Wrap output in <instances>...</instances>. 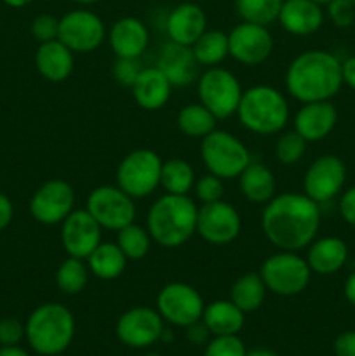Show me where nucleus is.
I'll list each match as a JSON object with an SVG mask.
<instances>
[{
	"label": "nucleus",
	"instance_id": "obj_15",
	"mask_svg": "<svg viewBox=\"0 0 355 356\" xmlns=\"http://www.w3.org/2000/svg\"><path fill=\"white\" fill-rule=\"evenodd\" d=\"M75 205V191L65 179H49L30 198V214L38 225H61Z\"/></svg>",
	"mask_w": 355,
	"mask_h": 356
},
{
	"label": "nucleus",
	"instance_id": "obj_25",
	"mask_svg": "<svg viewBox=\"0 0 355 356\" xmlns=\"http://www.w3.org/2000/svg\"><path fill=\"white\" fill-rule=\"evenodd\" d=\"M306 263H308L312 273L322 275H334L345 268L348 261V245L345 240L338 236H322L315 238L308 245L306 252Z\"/></svg>",
	"mask_w": 355,
	"mask_h": 356
},
{
	"label": "nucleus",
	"instance_id": "obj_44",
	"mask_svg": "<svg viewBox=\"0 0 355 356\" xmlns=\"http://www.w3.org/2000/svg\"><path fill=\"white\" fill-rule=\"evenodd\" d=\"M338 211H340L341 219H343L347 225L354 226L355 228V186H350L348 190L341 191Z\"/></svg>",
	"mask_w": 355,
	"mask_h": 356
},
{
	"label": "nucleus",
	"instance_id": "obj_27",
	"mask_svg": "<svg viewBox=\"0 0 355 356\" xmlns=\"http://www.w3.org/2000/svg\"><path fill=\"white\" fill-rule=\"evenodd\" d=\"M200 322L212 336H239L246 323V313L230 299H218L205 306Z\"/></svg>",
	"mask_w": 355,
	"mask_h": 356
},
{
	"label": "nucleus",
	"instance_id": "obj_9",
	"mask_svg": "<svg viewBox=\"0 0 355 356\" xmlns=\"http://www.w3.org/2000/svg\"><path fill=\"white\" fill-rule=\"evenodd\" d=\"M242 92L239 79L221 66L207 68L197 79L198 103L204 104L218 120L237 113Z\"/></svg>",
	"mask_w": 355,
	"mask_h": 356
},
{
	"label": "nucleus",
	"instance_id": "obj_20",
	"mask_svg": "<svg viewBox=\"0 0 355 356\" xmlns=\"http://www.w3.org/2000/svg\"><path fill=\"white\" fill-rule=\"evenodd\" d=\"M338 110L331 101L303 103L294 115V131L306 143H319L334 131Z\"/></svg>",
	"mask_w": 355,
	"mask_h": 356
},
{
	"label": "nucleus",
	"instance_id": "obj_28",
	"mask_svg": "<svg viewBox=\"0 0 355 356\" xmlns=\"http://www.w3.org/2000/svg\"><path fill=\"white\" fill-rule=\"evenodd\" d=\"M239 190L246 200L265 205L277 195V179L270 167L251 160L239 176Z\"/></svg>",
	"mask_w": 355,
	"mask_h": 356
},
{
	"label": "nucleus",
	"instance_id": "obj_52",
	"mask_svg": "<svg viewBox=\"0 0 355 356\" xmlns=\"http://www.w3.org/2000/svg\"><path fill=\"white\" fill-rule=\"evenodd\" d=\"M246 356H277V355L270 350H261V348H258V350L247 351Z\"/></svg>",
	"mask_w": 355,
	"mask_h": 356
},
{
	"label": "nucleus",
	"instance_id": "obj_21",
	"mask_svg": "<svg viewBox=\"0 0 355 356\" xmlns=\"http://www.w3.org/2000/svg\"><path fill=\"white\" fill-rule=\"evenodd\" d=\"M277 21L289 35L308 37L322 28L324 10L313 0H284Z\"/></svg>",
	"mask_w": 355,
	"mask_h": 356
},
{
	"label": "nucleus",
	"instance_id": "obj_40",
	"mask_svg": "<svg viewBox=\"0 0 355 356\" xmlns=\"http://www.w3.org/2000/svg\"><path fill=\"white\" fill-rule=\"evenodd\" d=\"M31 37L38 42V44H45V42L56 40L59 35V19L52 14H40L31 21Z\"/></svg>",
	"mask_w": 355,
	"mask_h": 356
},
{
	"label": "nucleus",
	"instance_id": "obj_29",
	"mask_svg": "<svg viewBox=\"0 0 355 356\" xmlns=\"http://www.w3.org/2000/svg\"><path fill=\"white\" fill-rule=\"evenodd\" d=\"M90 273L100 280H117L122 277L127 266V257L120 250L117 243L101 242L86 259Z\"/></svg>",
	"mask_w": 355,
	"mask_h": 356
},
{
	"label": "nucleus",
	"instance_id": "obj_7",
	"mask_svg": "<svg viewBox=\"0 0 355 356\" xmlns=\"http://www.w3.org/2000/svg\"><path fill=\"white\" fill-rule=\"evenodd\" d=\"M260 275L268 292L281 298H292L308 287L312 270L298 252L277 250L263 261Z\"/></svg>",
	"mask_w": 355,
	"mask_h": 356
},
{
	"label": "nucleus",
	"instance_id": "obj_43",
	"mask_svg": "<svg viewBox=\"0 0 355 356\" xmlns=\"http://www.w3.org/2000/svg\"><path fill=\"white\" fill-rule=\"evenodd\" d=\"M24 339V323L17 318L0 320V346H16Z\"/></svg>",
	"mask_w": 355,
	"mask_h": 356
},
{
	"label": "nucleus",
	"instance_id": "obj_55",
	"mask_svg": "<svg viewBox=\"0 0 355 356\" xmlns=\"http://www.w3.org/2000/svg\"><path fill=\"white\" fill-rule=\"evenodd\" d=\"M145 356H164V355H160V353H146Z\"/></svg>",
	"mask_w": 355,
	"mask_h": 356
},
{
	"label": "nucleus",
	"instance_id": "obj_42",
	"mask_svg": "<svg viewBox=\"0 0 355 356\" xmlns=\"http://www.w3.org/2000/svg\"><path fill=\"white\" fill-rule=\"evenodd\" d=\"M327 16L338 28H348L355 24L354 0H333L327 3Z\"/></svg>",
	"mask_w": 355,
	"mask_h": 356
},
{
	"label": "nucleus",
	"instance_id": "obj_3",
	"mask_svg": "<svg viewBox=\"0 0 355 356\" xmlns=\"http://www.w3.org/2000/svg\"><path fill=\"white\" fill-rule=\"evenodd\" d=\"M198 207L188 195L166 193L157 198L146 214V229L157 245L178 249L197 232Z\"/></svg>",
	"mask_w": 355,
	"mask_h": 356
},
{
	"label": "nucleus",
	"instance_id": "obj_35",
	"mask_svg": "<svg viewBox=\"0 0 355 356\" xmlns=\"http://www.w3.org/2000/svg\"><path fill=\"white\" fill-rule=\"evenodd\" d=\"M152 236H150L146 226H139L131 222L125 228L117 232V245L127 257V261H141L148 256L152 249Z\"/></svg>",
	"mask_w": 355,
	"mask_h": 356
},
{
	"label": "nucleus",
	"instance_id": "obj_17",
	"mask_svg": "<svg viewBox=\"0 0 355 356\" xmlns=\"http://www.w3.org/2000/svg\"><path fill=\"white\" fill-rule=\"evenodd\" d=\"M230 56L244 66L263 65L274 52V37L268 26L242 21L228 33Z\"/></svg>",
	"mask_w": 355,
	"mask_h": 356
},
{
	"label": "nucleus",
	"instance_id": "obj_23",
	"mask_svg": "<svg viewBox=\"0 0 355 356\" xmlns=\"http://www.w3.org/2000/svg\"><path fill=\"white\" fill-rule=\"evenodd\" d=\"M108 42L117 58L139 59L150 44V30L138 17L125 16L111 24Z\"/></svg>",
	"mask_w": 355,
	"mask_h": 356
},
{
	"label": "nucleus",
	"instance_id": "obj_22",
	"mask_svg": "<svg viewBox=\"0 0 355 356\" xmlns=\"http://www.w3.org/2000/svg\"><path fill=\"white\" fill-rule=\"evenodd\" d=\"M157 68L169 79L173 87H187L198 79V63L188 45L167 42L159 52Z\"/></svg>",
	"mask_w": 355,
	"mask_h": 356
},
{
	"label": "nucleus",
	"instance_id": "obj_12",
	"mask_svg": "<svg viewBox=\"0 0 355 356\" xmlns=\"http://www.w3.org/2000/svg\"><path fill=\"white\" fill-rule=\"evenodd\" d=\"M58 38L72 52L87 54L103 44L106 38V26L93 10L75 9L59 17Z\"/></svg>",
	"mask_w": 355,
	"mask_h": 356
},
{
	"label": "nucleus",
	"instance_id": "obj_41",
	"mask_svg": "<svg viewBox=\"0 0 355 356\" xmlns=\"http://www.w3.org/2000/svg\"><path fill=\"white\" fill-rule=\"evenodd\" d=\"M141 70V63L138 58H117V61L113 63V79L120 86L132 87Z\"/></svg>",
	"mask_w": 355,
	"mask_h": 356
},
{
	"label": "nucleus",
	"instance_id": "obj_51",
	"mask_svg": "<svg viewBox=\"0 0 355 356\" xmlns=\"http://www.w3.org/2000/svg\"><path fill=\"white\" fill-rule=\"evenodd\" d=\"M2 2L6 3V6L14 7V9H21V7L30 6V3L33 2V0H2Z\"/></svg>",
	"mask_w": 355,
	"mask_h": 356
},
{
	"label": "nucleus",
	"instance_id": "obj_39",
	"mask_svg": "<svg viewBox=\"0 0 355 356\" xmlns=\"http://www.w3.org/2000/svg\"><path fill=\"white\" fill-rule=\"evenodd\" d=\"M246 344L239 336H214L205 346L204 356H246Z\"/></svg>",
	"mask_w": 355,
	"mask_h": 356
},
{
	"label": "nucleus",
	"instance_id": "obj_30",
	"mask_svg": "<svg viewBox=\"0 0 355 356\" xmlns=\"http://www.w3.org/2000/svg\"><path fill=\"white\" fill-rule=\"evenodd\" d=\"M267 287L260 273H244L233 282L230 289V301L242 309L244 313H253L261 308L267 296Z\"/></svg>",
	"mask_w": 355,
	"mask_h": 356
},
{
	"label": "nucleus",
	"instance_id": "obj_34",
	"mask_svg": "<svg viewBox=\"0 0 355 356\" xmlns=\"http://www.w3.org/2000/svg\"><path fill=\"white\" fill-rule=\"evenodd\" d=\"M89 268L84 259L66 257L56 270V285L66 296H75L86 289L89 282Z\"/></svg>",
	"mask_w": 355,
	"mask_h": 356
},
{
	"label": "nucleus",
	"instance_id": "obj_5",
	"mask_svg": "<svg viewBox=\"0 0 355 356\" xmlns=\"http://www.w3.org/2000/svg\"><path fill=\"white\" fill-rule=\"evenodd\" d=\"M240 125L258 136H274L289 122L287 97L271 86H253L244 90L237 108Z\"/></svg>",
	"mask_w": 355,
	"mask_h": 356
},
{
	"label": "nucleus",
	"instance_id": "obj_6",
	"mask_svg": "<svg viewBox=\"0 0 355 356\" xmlns=\"http://www.w3.org/2000/svg\"><path fill=\"white\" fill-rule=\"evenodd\" d=\"M200 159L207 172L219 179H233L251 163V153L240 139L228 131L214 129L200 139Z\"/></svg>",
	"mask_w": 355,
	"mask_h": 356
},
{
	"label": "nucleus",
	"instance_id": "obj_13",
	"mask_svg": "<svg viewBox=\"0 0 355 356\" xmlns=\"http://www.w3.org/2000/svg\"><path fill=\"white\" fill-rule=\"evenodd\" d=\"M164 318L157 309L148 306H136L122 313L115 325V336L127 348L145 350L162 339Z\"/></svg>",
	"mask_w": 355,
	"mask_h": 356
},
{
	"label": "nucleus",
	"instance_id": "obj_50",
	"mask_svg": "<svg viewBox=\"0 0 355 356\" xmlns=\"http://www.w3.org/2000/svg\"><path fill=\"white\" fill-rule=\"evenodd\" d=\"M0 356H30L21 346H0Z\"/></svg>",
	"mask_w": 355,
	"mask_h": 356
},
{
	"label": "nucleus",
	"instance_id": "obj_48",
	"mask_svg": "<svg viewBox=\"0 0 355 356\" xmlns=\"http://www.w3.org/2000/svg\"><path fill=\"white\" fill-rule=\"evenodd\" d=\"M187 334H188V339L194 341V343H197V344H200V343H205L209 330L205 329L204 323L197 322V323H194V325L187 327Z\"/></svg>",
	"mask_w": 355,
	"mask_h": 356
},
{
	"label": "nucleus",
	"instance_id": "obj_33",
	"mask_svg": "<svg viewBox=\"0 0 355 356\" xmlns=\"http://www.w3.org/2000/svg\"><path fill=\"white\" fill-rule=\"evenodd\" d=\"M195 184V170L187 160L169 159L162 163L160 186L171 195H188Z\"/></svg>",
	"mask_w": 355,
	"mask_h": 356
},
{
	"label": "nucleus",
	"instance_id": "obj_46",
	"mask_svg": "<svg viewBox=\"0 0 355 356\" xmlns=\"http://www.w3.org/2000/svg\"><path fill=\"white\" fill-rule=\"evenodd\" d=\"M14 218V205L7 195L0 191V233L13 222Z\"/></svg>",
	"mask_w": 355,
	"mask_h": 356
},
{
	"label": "nucleus",
	"instance_id": "obj_36",
	"mask_svg": "<svg viewBox=\"0 0 355 356\" xmlns=\"http://www.w3.org/2000/svg\"><path fill=\"white\" fill-rule=\"evenodd\" d=\"M282 2L284 0H235V9L242 21L270 26L277 21Z\"/></svg>",
	"mask_w": 355,
	"mask_h": 356
},
{
	"label": "nucleus",
	"instance_id": "obj_26",
	"mask_svg": "<svg viewBox=\"0 0 355 356\" xmlns=\"http://www.w3.org/2000/svg\"><path fill=\"white\" fill-rule=\"evenodd\" d=\"M75 52L70 51L59 38L45 44H38L35 52V66L37 72L49 82H65L75 66Z\"/></svg>",
	"mask_w": 355,
	"mask_h": 356
},
{
	"label": "nucleus",
	"instance_id": "obj_31",
	"mask_svg": "<svg viewBox=\"0 0 355 356\" xmlns=\"http://www.w3.org/2000/svg\"><path fill=\"white\" fill-rule=\"evenodd\" d=\"M218 118L200 103L187 104L180 110L176 117V125L184 136L195 139H202L211 134L216 129Z\"/></svg>",
	"mask_w": 355,
	"mask_h": 356
},
{
	"label": "nucleus",
	"instance_id": "obj_53",
	"mask_svg": "<svg viewBox=\"0 0 355 356\" xmlns=\"http://www.w3.org/2000/svg\"><path fill=\"white\" fill-rule=\"evenodd\" d=\"M72 2L80 3V6H90V3H96L100 2V0H72Z\"/></svg>",
	"mask_w": 355,
	"mask_h": 356
},
{
	"label": "nucleus",
	"instance_id": "obj_56",
	"mask_svg": "<svg viewBox=\"0 0 355 356\" xmlns=\"http://www.w3.org/2000/svg\"><path fill=\"white\" fill-rule=\"evenodd\" d=\"M54 356H63V355H54Z\"/></svg>",
	"mask_w": 355,
	"mask_h": 356
},
{
	"label": "nucleus",
	"instance_id": "obj_14",
	"mask_svg": "<svg viewBox=\"0 0 355 356\" xmlns=\"http://www.w3.org/2000/svg\"><path fill=\"white\" fill-rule=\"evenodd\" d=\"M347 165L336 155H322L313 160L303 177V191L317 204H327L343 191Z\"/></svg>",
	"mask_w": 355,
	"mask_h": 356
},
{
	"label": "nucleus",
	"instance_id": "obj_18",
	"mask_svg": "<svg viewBox=\"0 0 355 356\" xmlns=\"http://www.w3.org/2000/svg\"><path fill=\"white\" fill-rule=\"evenodd\" d=\"M103 228L87 209L72 211L61 222V245L70 257L86 261L101 243Z\"/></svg>",
	"mask_w": 355,
	"mask_h": 356
},
{
	"label": "nucleus",
	"instance_id": "obj_49",
	"mask_svg": "<svg viewBox=\"0 0 355 356\" xmlns=\"http://www.w3.org/2000/svg\"><path fill=\"white\" fill-rule=\"evenodd\" d=\"M343 294H345V299H347V301L355 308V271L348 275L347 280H345Z\"/></svg>",
	"mask_w": 355,
	"mask_h": 356
},
{
	"label": "nucleus",
	"instance_id": "obj_45",
	"mask_svg": "<svg viewBox=\"0 0 355 356\" xmlns=\"http://www.w3.org/2000/svg\"><path fill=\"white\" fill-rule=\"evenodd\" d=\"M334 356H355V330L341 332L334 339Z\"/></svg>",
	"mask_w": 355,
	"mask_h": 356
},
{
	"label": "nucleus",
	"instance_id": "obj_16",
	"mask_svg": "<svg viewBox=\"0 0 355 356\" xmlns=\"http://www.w3.org/2000/svg\"><path fill=\"white\" fill-rule=\"evenodd\" d=\"M242 229L239 211L228 202L218 200L202 204L197 212V235L211 245H228Z\"/></svg>",
	"mask_w": 355,
	"mask_h": 356
},
{
	"label": "nucleus",
	"instance_id": "obj_37",
	"mask_svg": "<svg viewBox=\"0 0 355 356\" xmlns=\"http://www.w3.org/2000/svg\"><path fill=\"white\" fill-rule=\"evenodd\" d=\"M306 141L292 129L284 132L275 143V159L282 165H296L305 156Z\"/></svg>",
	"mask_w": 355,
	"mask_h": 356
},
{
	"label": "nucleus",
	"instance_id": "obj_4",
	"mask_svg": "<svg viewBox=\"0 0 355 356\" xmlns=\"http://www.w3.org/2000/svg\"><path fill=\"white\" fill-rule=\"evenodd\" d=\"M75 337L73 313L59 302H45L35 308L24 323V339L42 356L63 355Z\"/></svg>",
	"mask_w": 355,
	"mask_h": 356
},
{
	"label": "nucleus",
	"instance_id": "obj_57",
	"mask_svg": "<svg viewBox=\"0 0 355 356\" xmlns=\"http://www.w3.org/2000/svg\"><path fill=\"white\" fill-rule=\"evenodd\" d=\"M354 26H355V24H354Z\"/></svg>",
	"mask_w": 355,
	"mask_h": 356
},
{
	"label": "nucleus",
	"instance_id": "obj_10",
	"mask_svg": "<svg viewBox=\"0 0 355 356\" xmlns=\"http://www.w3.org/2000/svg\"><path fill=\"white\" fill-rule=\"evenodd\" d=\"M157 312L164 322L174 327H187L200 322L205 302L200 292L184 282H171L164 285L157 294Z\"/></svg>",
	"mask_w": 355,
	"mask_h": 356
},
{
	"label": "nucleus",
	"instance_id": "obj_32",
	"mask_svg": "<svg viewBox=\"0 0 355 356\" xmlns=\"http://www.w3.org/2000/svg\"><path fill=\"white\" fill-rule=\"evenodd\" d=\"M195 59L200 66H218L230 56L228 33L219 30H205L202 37L191 45Z\"/></svg>",
	"mask_w": 355,
	"mask_h": 356
},
{
	"label": "nucleus",
	"instance_id": "obj_2",
	"mask_svg": "<svg viewBox=\"0 0 355 356\" xmlns=\"http://www.w3.org/2000/svg\"><path fill=\"white\" fill-rule=\"evenodd\" d=\"M341 86V61L333 52L322 49H310L298 54L285 72V89L301 104L331 101Z\"/></svg>",
	"mask_w": 355,
	"mask_h": 356
},
{
	"label": "nucleus",
	"instance_id": "obj_11",
	"mask_svg": "<svg viewBox=\"0 0 355 356\" xmlns=\"http://www.w3.org/2000/svg\"><path fill=\"white\" fill-rule=\"evenodd\" d=\"M86 209L103 229L118 232L136 219V202L115 184L97 186L87 195Z\"/></svg>",
	"mask_w": 355,
	"mask_h": 356
},
{
	"label": "nucleus",
	"instance_id": "obj_8",
	"mask_svg": "<svg viewBox=\"0 0 355 356\" xmlns=\"http://www.w3.org/2000/svg\"><path fill=\"white\" fill-rule=\"evenodd\" d=\"M162 159L148 148L132 149L120 160L115 170V181L120 190L134 200L146 198L160 186Z\"/></svg>",
	"mask_w": 355,
	"mask_h": 356
},
{
	"label": "nucleus",
	"instance_id": "obj_54",
	"mask_svg": "<svg viewBox=\"0 0 355 356\" xmlns=\"http://www.w3.org/2000/svg\"><path fill=\"white\" fill-rule=\"evenodd\" d=\"M313 2H317L319 6H327V3L333 2V0H313Z\"/></svg>",
	"mask_w": 355,
	"mask_h": 356
},
{
	"label": "nucleus",
	"instance_id": "obj_38",
	"mask_svg": "<svg viewBox=\"0 0 355 356\" xmlns=\"http://www.w3.org/2000/svg\"><path fill=\"white\" fill-rule=\"evenodd\" d=\"M195 197L198 198L200 204H212V202L223 200L225 195V186H223V179H219L214 174L207 172L195 179L194 184Z\"/></svg>",
	"mask_w": 355,
	"mask_h": 356
},
{
	"label": "nucleus",
	"instance_id": "obj_1",
	"mask_svg": "<svg viewBox=\"0 0 355 356\" xmlns=\"http://www.w3.org/2000/svg\"><path fill=\"white\" fill-rule=\"evenodd\" d=\"M320 205L305 193L275 195L265 204L261 229L268 242L278 250L299 252L308 249L320 229Z\"/></svg>",
	"mask_w": 355,
	"mask_h": 356
},
{
	"label": "nucleus",
	"instance_id": "obj_47",
	"mask_svg": "<svg viewBox=\"0 0 355 356\" xmlns=\"http://www.w3.org/2000/svg\"><path fill=\"white\" fill-rule=\"evenodd\" d=\"M341 76L343 83L355 90V56H350L345 61H341Z\"/></svg>",
	"mask_w": 355,
	"mask_h": 356
},
{
	"label": "nucleus",
	"instance_id": "obj_24",
	"mask_svg": "<svg viewBox=\"0 0 355 356\" xmlns=\"http://www.w3.org/2000/svg\"><path fill=\"white\" fill-rule=\"evenodd\" d=\"M131 89L139 108L146 111H157L169 103L173 83L157 66H150L141 70Z\"/></svg>",
	"mask_w": 355,
	"mask_h": 356
},
{
	"label": "nucleus",
	"instance_id": "obj_19",
	"mask_svg": "<svg viewBox=\"0 0 355 356\" xmlns=\"http://www.w3.org/2000/svg\"><path fill=\"white\" fill-rule=\"evenodd\" d=\"M207 30V16L200 6L194 2L178 3L166 17V33L169 42L191 45Z\"/></svg>",
	"mask_w": 355,
	"mask_h": 356
}]
</instances>
